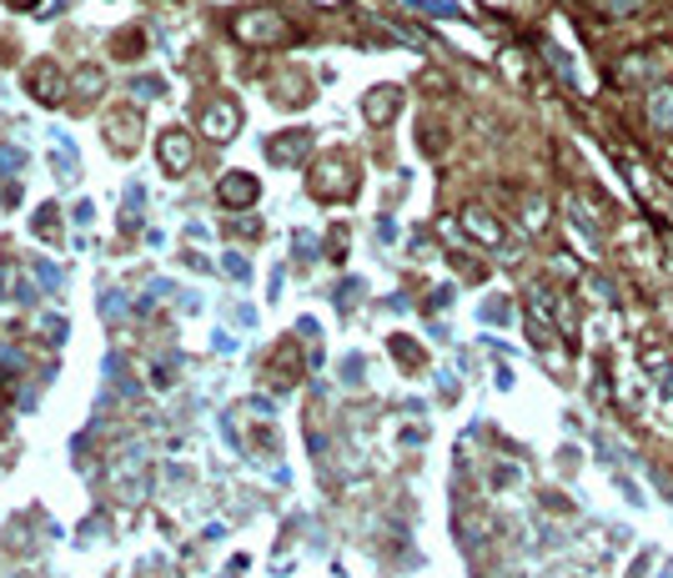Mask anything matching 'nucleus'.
Instances as JSON below:
<instances>
[{
	"mask_svg": "<svg viewBox=\"0 0 673 578\" xmlns=\"http://www.w3.org/2000/svg\"><path fill=\"white\" fill-rule=\"evenodd\" d=\"M463 222H467V232H473L478 242H503V226L492 222L482 207H467V211H463Z\"/></svg>",
	"mask_w": 673,
	"mask_h": 578,
	"instance_id": "7",
	"label": "nucleus"
},
{
	"mask_svg": "<svg viewBox=\"0 0 673 578\" xmlns=\"http://www.w3.org/2000/svg\"><path fill=\"white\" fill-rule=\"evenodd\" d=\"M302 151H307V136H277V146H267V157L277 161V167H292V161L302 157Z\"/></svg>",
	"mask_w": 673,
	"mask_h": 578,
	"instance_id": "9",
	"label": "nucleus"
},
{
	"mask_svg": "<svg viewBox=\"0 0 673 578\" xmlns=\"http://www.w3.org/2000/svg\"><path fill=\"white\" fill-rule=\"evenodd\" d=\"M648 116H653V126H659V132H669V126H673V91H653Z\"/></svg>",
	"mask_w": 673,
	"mask_h": 578,
	"instance_id": "10",
	"label": "nucleus"
},
{
	"mask_svg": "<svg viewBox=\"0 0 673 578\" xmlns=\"http://www.w3.org/2000/svg\"><path fill=\"white\" fill-rule=\"evenodd\" d=\"M217 201L221 207H252V201H257V182H252L246 171H227L217 182Z\"/></svg>",
	"mask_w": 673,
	"mask_h": 578,
	"instance_id": "4",
	"label": "nucleus"
},
{
	"mask_svg": "<svg viewBox=\"0 0 673 578\" xmlns=\"http://www.w3.org/2000/svg\"><path fill=\"white\" fill-rule=\"evenodd\" d=\"M367 121H372V126H382V121H392L397 116V91H392V86H382V91H372L367 96Z\"/></svg>",
	"mask_w": 673,
	"mask_h": 578,
	"instance_id": "6",
	"label": "nucleus"
},
{
	"mask_svg": "<svg viewBox=\"0 0 673 578\" xmlns=\"http://www.w3.org/2000/svg\"><path fill=\"white\" fill-rule=\"evenodd\" d=\"M30 91H36L46 106H56V96H61V71H56V66H36V71H30Z\"/></svg>",
	"mask_w": 673,
	"mask_h": 578,
	"instance_id": "8",
	"label": "nucleus"
},
{
	"mask_svg": "<svg viewBox=\"0 0 673 578\" xmlns=\"http://www.w3.org/2000/svg\"><path fill=\"white\" fill-rule=\"evenodd\" d=\"M15 5H30V0H15Z\"/></svg>",
	"mask_w": 673,
	"mask_h": 578,
	"instance_id": "11",
	"label": "nucleus"
},
{
	"mask_svg": "<svg viewBox=\"0 0 673 578\" xmlns=\"http://www.w3.org/2000/svg\"><path fill=\"white\" fill-rule=\"evenodd\" d=\"M192 161H196L192 136H186V132H167V136H161V167H167V171H186Z\"/></svg>",
	"mask_w": 673,
	"mask_h": 578,
	"instance_id": "5",
	"label": "nucleus"
},
{
	"mask_svg": "<svg viewBox=\"0 0 673 578\" xmlns=\"http://www.w3.org/2000/svg\"><path fill=\"white\" fill-rule=\"evenodd\" d=\"M311 192L322 201H332V197H352V167H342L337 157H327L322 167L311 171Z\"/></svg>",
	"mask_w": 673,
	"mask_h": 578,
	"instance_id": "3",
	"label": "nucleus"
},
{
	"mask_svg": "<svg viewBox=\"0 0 673 578\" xmlns=\"http://www.w3.org/2000/svg\"><path fill=\"white\" fill-rule=\"evenodd\" d=\"M236 36L257 40V46H286V40H292V26H286L277 11H252L236 21Z\"/></svg>",
	"mask_w": 673,
	"mask_h": 578,
	"instance_id": "1",
	"label": "nucleus"
},
{
	"mask_svg": "<svg viewBox=\"0 0 673 578\" xmlns=\"http://www.w3.org/2000/svg\"><path fill=\"white\" fill-rule=\"evenodd\" d=\"M236 126H242V111H236V101H227V96H217V101L201 111V132L211 136V142H232Z\"/></svg>",
	"mask_w": 673,
	"mask_h": 578,
	"instance_id": "2",
	"label": "nucleus"
}]
</instances>
